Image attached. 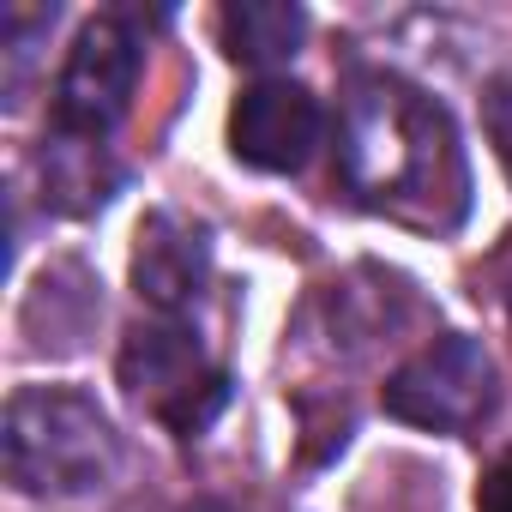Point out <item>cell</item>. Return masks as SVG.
<instances>
[{
  "instance_id": "obj_9",
  "label": "cell",
  "mask_w": 512,
  "mask_h": 512,
  "mask_svg": "<svg viewBox=\"0 0 512 512\" xmlns=\"http://www.w3.org/2000/svg\"><path fill=\"white\" fill-rule=\"evenodd\" d=\"M223 31V55L253 67V73H272L284 61H296L302 37H308V13L290 7V0H235L217 19Z\"/></svg>"
},
{
  "instance_id": "obj_7",
  "label": "cell",
  "mask_w": 512,
  "mask_h": 512,
  "mask_svg": "<svg viewBox=\"0 0 512 512\" xmlns=\"http://www.w3.org/2000/svg\"><path fill=\"white\" fill-rule=\"evenodd\" d=\"M211 284V229L187 211H151L133 241V290L157 320H181Z\"/></svg>"
},
{
  "instance_id": "obj_12",
  "label": "cell",
  "mask_w": 512,
  "mask_h": 512,
  "mask_svg": "<svg viewBox=\"0 0 512 512\" xmlns=\"http://www.w3.org/2000/svg\"><path fill=\"white\" fill-rule=\"evenodd\" d=\"M187 512H241V506H229V500H193Z\"/></svg>"
},
{
  "instance_id": "obj_13",
  "label": "cell",
  "mask_w": 512,
  "mask_h": 512,
  "mask_svg": "<svg viewBox=\"0 0 512 512\" xmlns=\"http://www.w3.org/2000/svg\"><path fill=\"white\" fill-rule=\"evenodd\" d=\"M506 302H512V278H506Z\"/></svg>"
},
{
  "instance_id": "obj_2",
  "label": "cell",
  "mask_w": 512,
  "mask_h": 512,
  "mask_svg": "<svg viewBox=\"0 0 512 512\" xmlns=\"http://www.w3.org/2000/svg\"><path fill=\"white\" fill-rule=\"evenodd\" d=\"M0 458L25 494L73 500L121 470V434L79 386H19L0 416Z\"/></svg>"
},
{
  "instance_id": "obj_10",
  "label": "cell",
  "mask_w": 512,
  "mask_h": 512,
  "mask_svg": "<svg viewBox=\"0 0 512 512\" xmlns=\"http://www.w3.org/2000/svg\"><path fill=\"white\" fill-rule=\"evenodd\" d=\"M482 127H488V145L512 181V73H500L488 91H482Z\"/></svg>"
},
{
  "instance_id": "obj_3",
  "label": "cell",
  "mask_w": 512,
  "mask_h": 512,
  "mask_svg": "<svg viewBox=\"0 0 512 512\" xmlns=\"http://www.w3.org/2000/svg\"><path fill=\"white\" fill-rule=\"evenodd\" d=\"M121 386L181 440L205 434L217 410L229 404V374L199 350V338L181 320L133 326L121 344Z\"/></svg>"
},
{
  "instance_id": "obj_4",
  "label": "cell",
  "mask_w": 512,
  "mask_h": 512,
  "mask_svg": "<svg viewBox=\"0 0 512 512\" xmlns=\"http://www.w3.org/2000/svg\"><path fill=\"white\" fill-rule=\"evenodd\" d=\"M380 404H386V416H398L410 428L470 434L500 404V368L476 338L446 332L428 350H416L404 368H392V380L380 386Z\"/></svg>"
},
{
  "instance_id": "obj_6",
  "label": "cell",
  "mask_w": 512,
  "mask_h": 512,
  "mask_svg": "<svg viewBox=\"0 0 512 512\" xmlns=\"http://www.w3.org/2000/svg\"><path fill=\"white\" fill-rule=\"evenodd\" d=\"M326 139V109L296 79H253L229 109V151L260 175H302Z\"/></svg>"
},
{
  "instance_id": "obj_5",
  "label": "cell",
  "mask_w": 512,
  "mask_h": 512,
  "mask_svg": "<svg viewBox=\"0 0 512 512\" xmlns=\"http://www.w3.org/2000/svg\"><path fill=\"white\" fill-rule=\"evenodd\" d=\"M139 73H145V43L127 19L103 13L91 19L67 61H61V79H55V133H73V139H109L127 109H133V91H139Z\"/></svg>"
},
{
  "instance_id": "obj_8",
  "label": "cell",
  "mask_w": 512,
  "mask_h": 512,
  "mask_svg": "<svg viewBox=\"0 0 512 512\" xmlns=\"http://www.w3.org/2000/svg\"><path fill=\"white\" fill-rule=\"evenodd\" d=\"M115 187H121V169L109 163V151L97 139H73V133L49 127V145H43V199L61 217L103 211L115 199Z\"/></svg>"
},
{
  "instance_id": "obj_1",
  "label": "cell",
  "mask_w": 512,
  "mask_h": 512,
  "mask_svg": "<svg viewBox=\"0 0 512 512\" xmlns=\"http://www.w3.org/2000/svg\"><path fill=\"white\" fill-rule=\"evenodd\" d=\"M338 175L356 205L422 229H452L470 199L464 151L446 109L392 73L350 79L338 109Z\"/></svg>"
},
{
  "instance_id": "obj_11",
  "label": "cell",
  "mask_w": 512,
  "mask_h": 512,
  "mask_svg": "<svg viewBox=\"0 0 512 512\" xmlns=\"http://www.w3.org/2000/svg\"><path fill=\"white\" fill-rule=\"evenodd\" d=\"M476 512H512V452H500L476 482Z\"/></svg>"
}]
</instances>
